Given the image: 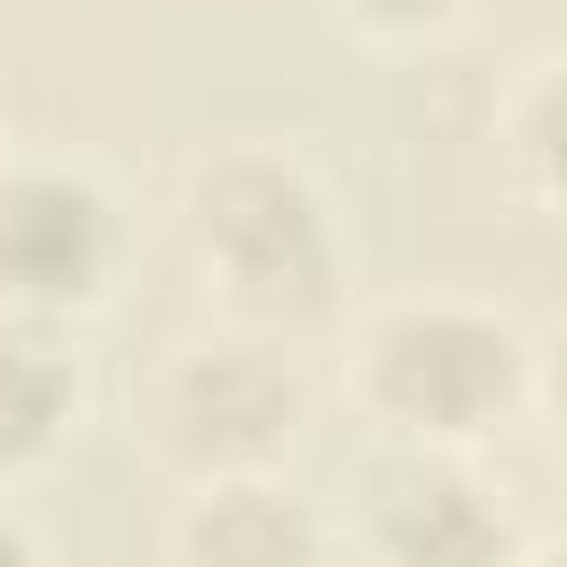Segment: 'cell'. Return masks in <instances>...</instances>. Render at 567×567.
<instances>
[{
  "label": "cell",
  "mask_w": 567,
  "mask_h": 567,
  "mask_svg": "<svg viewBox=\"0 0 567 567\" xmlns=\"http://www.w3.org/2000/svg\"><path fill=\"white\" fill-rule=\"evenodd\" d=\"M204 239L230 257L248 292L310 301L319 284V213L284 168H221L204 186Z\"/></svg>",
  "instance_id": "1"
},
{
  "label": "cell",
  "mask_w": 567,
  "mask_h": 567,
  "mask_svg": "<svg viewBox=\"0 0 567 567\" xmlns=\"http://www.w3.org/2000/svg\"><path fill=\"white\" fill-rule=\"evenodd\" d=\"M106 257V213L71 177H18L0 186V284L35 301H71Z\"/></svg>",
  "instance_id": "2"
},
{
  "label": "cell",
  "mask_w": 567,
  "mask_h": 567,
  "mask_svg": "<svg viewBox=\"0 0 567 567\" xmlns=\"http://www.w3.org/2000/svg\"><path fill=\"white\" fill-rule=\"evenodd\" d=\"M381 381H390V399H399L408 416H443V425H461V416H478V408L514 381V354H505L496 328L443 310V319H408V328H390V346H381Z\"/></svg>",
  "instance_id": "3"
},
{
  "label": "cell",
  "mask_w": 567,
  "mask_h": 567,
  "mask_svg": "<svg viewBox=\"0 0 567 567\" xmlns=\"http://www.w3.org/2000/svg\"><path fill=\"white\" fill-rule=\"evenodd\" d=\"M390 558L399 567H496V523H487V505L470 496V487H452V478H425V487H399V505H390Z\"/></svg>",
  "instance_id": "4"
},
{
  "label": "cell",
  "mask_w": 567,
  "mask_h": 567,
  "mask_svg": "<svg viewBox=\"0 0 567 567\" xmlns=\"http://www.w3.org/2000/svg\"><path fill=\"white\" fill-rule=\"evenodd\" d=\"M177 399H186L195 443H266L275 416H284V381H275L266 363H248V354H213V363H195Z\"/></svg>",
  "instance_id": "5"
},
{
  "label": "cell",
  "mask_w": 567,
  "mask_h": 567,
  "mask_svg": "<svg viewBox=\"0 0 567 567\" xmlns=\"http://www.w3.org/2000/svg\"><path fill=\"white\" fill-rule=\"evenodd\" d=\"M195 558L204 567H301L310 558V532L284 496L266 487H230L204 523H195Z\"/></svg>",
  "instance_id": "6"
},
{
  "label": "cell",
  "mask_w": 567,
  "mask_h": 567,
  "mask_svg": "<svg viewBox=\"0 0 567 567\" xmlns=\"http://www.w3.org/2000/svg\"><path fill=\"white\" fill-rule=\"evenodd\" d=\"M62 363L27 337H0V452H35L62 416Z\"/></svg>",
  "instance_id": "7"
},
{
  "label": "cell",
  "mask_w": 567,
  "mask_h": 567,
  "mask_svg": "<svg viewBox=\"0 0 567 567\" xmlns=\"http://www.w3.org/2000/svg\"><path fill=\"white\" fill-rule=\"evenodd\" d=\"M540 159H549V168L567 177V89H558V97L540 106Z\"/></svg>",
  "instance_id": "8"
},
{
  "label": "cell",
  "mask_w": 567,
  "mask_h": 567,
  "mask_svg": "<svg viewBox=\"0 0 567 567\" xmlns=\"http://www.w3.org/2000/svg\"><path fill=\"white\" fill-rule=\"evenodd\" d=\"M0 567H27V549H18V532H0Z\"/></svg>",
  "instance_id": "9"
},
{
  "label": "cell",
  "mask_w": 567,
  "mask_h": 567,
  "mask_svg": "<svg viewBox=\"0 0 567 567\" xmlns=\"http://www.w3.org/2000/svg\"><path fill=\"white\" fill-rule=\"evenodd\" d=\"M372 9H390V18H408V9H425V0H372Z\"/></svg>",
  "instance_id": "10"
},
{
  "label": "cell",
  "mask_w": 567,
  "mask_h": 567,
  "mask_svg": "<svg viewBox=\"0 0 567 567\" xmlns=\"http://www.w3.org/2000/svg\"><path fill=\"white\" fill-rule=\"evenodd\" d=\"M558 399H567V363H558Z\"/></svg>",
  "instance_id": "11"
}]
</instances>
